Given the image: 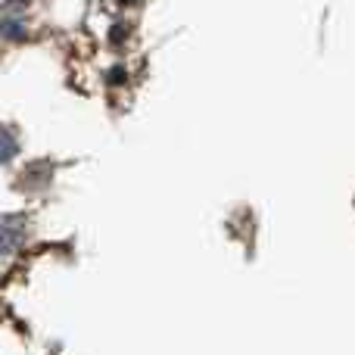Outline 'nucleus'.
Wrapping results in <instances>:
<instances>
[{"mask_svg": "<svg viewBox=\"0 0 355 355\" xmlns=\"http://www.w3.org/2000/svg\"><path fill=\"white\" fill-rule=\"evenodd\" d=\"M25 243V218L22 215H3L0 218V259H10Z\"/></svg>", "mask_w": 355, "mask_h": 355, "instance_id": "1", "label": "nucleus"}, {"mask_svg": "<svg viewBox=\"0 0 355 355\" xmlns=\"http://www.w3.org/2000/svg\"><path fill=\"white\" fill-rule=\"evenodd\" d=\"M16 153H19V137H16V131L6 128V125H0V166H6V162H10Z\"/></svg>", "mask_w": 355, "mask_h": 355, "instance_id": "2", "label": "nucleus"}, {"mask_svg": "<svg viewBox=\"0 0 355 355\" xmlns=\"http://www.w3.org/2000/svg\"><path fill=\"white\" fill-rule=\"evenodd\" d=\"M119 3H137V0H119Z\"/></svg>", "mask_w": 355, "mask_h": 355, "instance_id": "3", "label": "nucleus"}]
</instances>
